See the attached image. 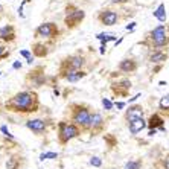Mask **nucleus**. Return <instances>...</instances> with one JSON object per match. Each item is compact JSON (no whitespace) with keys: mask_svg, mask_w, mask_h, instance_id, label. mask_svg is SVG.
<instances>
[{"mask_svg":"<svg viewBox=\"0 0 169 169\" xmlns=\"http://www.w3.org/2000/svg\"><path fill=\"white\" fill-rule=\"evenodd\" d=\"M40 108V99L35 92H19L6 102V110L20 114L37 113Z\"/></svg>","mask_w":169,"mask_h":169,"instance_id":"obj_1","label":"nucleus"},{"mask_svg":"<svg viewBox=\"0 0 169 169\" xmlns=\"http://www.w3.org/2000/svg\"><path fill=\"white\" fill-rule=\"evenodd\" d=\"M67 110L70 113V122L81 128L82 132L90 131V120H92V114H93L90 105H87V104H70Z\"/></svg>","mask_w":169,"mask_h":169,"instance_id":"obj_2","label":"nucleus"},{"mask_svg":"<svg viewBox=\"0 0 169 169\" xmlns=\"http://www.w3.org/2000/svg\"><path fill=\"white\" fill-rule=\"evenodd\" d=\"M81 128L76 127L75 123L72 122H66V120H61L58 122V143L59 145H67L72 139H76L81 134Z\"/></svg>","mask_w":169,"mask_h":169,"instance_id":"obj_3","label":"nucleus"},{"mask_svg":"<svg viewBox=\"0 0 169 169\" xmlns=\"http://www.w3.org/2000/svg\"><path fill=\"white\" fill-rule=\"evenodd\" d=\"M85 64V59L81 55H72V57H67L63 63H61V69H59V76L64 78L67 75V72L70 70H81V67Z\"/></svg>","mask_w":169,"mask_h":169,"instance_id":"obj_4","label":"nucleus"},{"mask_svg":"<svg viewBox=\"0 0 169 169\" xmlns=\"http://www.w3.org/2000/svg\"><path fill=\"white\" fill-rule=\"evenodd\" d=\"M84 17H85V12L82 9H78V8L70 5L67 8V14H66L64 23H66V26L69 29H73L78 24H81V21L84 20Z\"/></svg>","mask_w":169,"mask_h":169,"instance_id":"obj_5","label":"nucleus"},{"mask_svg":"<svg viewBox=\"0 0 169 169\" xmlns=\"http://www.w3.org/2000/svg\"><path fill=\"white\" fill-rule=\"evenodd\" d=\"M59 35V29L55 23H43L35 31L37 38H55Z\"/></svg>","mask_w":169,"mask_h":169,"instance_id":"obj_6","label":"nucleus"},{"mask_svg":"<svg viewBox=\"0 0 169 169\" xmlns=\"http://www.w3.org/2000/svg\"><path fill=\"white\" fill-rule=\"evenodd\" d=\"M107 128V120L104 119V116L99 111H95L92 114V120H90V134L96 136V134H101L104 132Z\"/></svg>","mask_w":169,"mask_h":169,"instance_id":"obj_7","label":"nucleus"},{"mask_svg":"<svg viewBox=\"0 0 169 169\" xmlns=\"http://www.w3.org/2000/svg\"><path fill=\"white\" fill-rule=\"evenodd\" d=\"M151 41H153L154 47H163L168 44V37H166V28L163 24L157 26V28L151 32Z\"/></svg>","mask_w":169,"mask_h":169,"instance_id":"obj_8","label":"nucleus"},{"mask_svg":"<svg viewBox=\"0 0 169 169\" xmlns=\"http://www.w3.org/2000/svg\"><path fill=\"white\" fill-rule=\"evenodd\" d=\"M97 20H99L102 24H105V26H113V24L117 23L119 15L114 11H111V9H105V11H101V14L97 15Z\"/></svg>","mask_w":169,"mask_h":169,"instance_id":"obj_9","label":"nucleus"},{"mask_svg":"<svg viewBox=\"0 0 169 169\" xmlns=\"http://www.w3.org/2000/svg\"><path fill=\"white\" fill-rule=\"evenodd\" d=\"M26 127H28L32 132H35L37 136H40L47 130V120H44V119H32V120L26 122Z\"/></svg>","mask_w":169,"mask_h":169,"instance_id":"obj_10","label":"nucleus"},{"mask_svg":"<svg viewBox=\"0 0 169 169\" xmlns=\"http://www.w3.org/2000/svg\"><path fill=\"white\" fill-rule=\"evenodd\" d=\"M143 107L142 105H130V108L125 111V120L127 122H132L136 119L143 117Z\"/></svg>","mask_w":169,"mask_h":169,"instance_id":"obj_11","label":"nucleus"},{"mask_svg":"<svg viewBox=\"0 0 169 169\" xmlns=\"http://www.w3.org/2000/svg\"><path fill=\"white\" fill-rule=\"evenodd\" d=\"M111 88L117 96H127L128 90L131 88V82L128 81V79H122V81H117L116 84H113Z\"/></svg>","mask_w":169,"mask_h":169,"instance_id":"obj_12","label":"nucleus"},{"mask_svg":"<svg viewBox=\"0 0 169 169\" xmlns=\"http://www.w3.org/2000/svg\"><path fill=\"white\" fill-rule=\"evenodd\" d=\"M146 120L143 117H140V119H136V120H132V122H128V130L132 136H136L137 132H140L142 130H145L146 128Z\"/></svg>","mask_w":169,"mask_h":169,"instance_id":"obj_13","label":"nucleus"},{"mask_svg":"<svg viewBox=\"0 0 169 169\" xmlns=\"http://www.w3.org/2000/svg\"><path fill=\"white\" fill-rule=\"evenodd\" d=\"M136 69H137V63L131 58L122 59L120 64H119V70L123 73H132V72H136Z\"/></svg>","mask_w":169,"mask_h":169,"instance_id":"obj_14","label":"nucleus"},{"mask_svg":"<svg viewBox=\"0 0 169 169\" xmlns=\"http://www.w3.org/2000/svg\"><path fill=\"white\" fill-rule=\"evenodd\" d=\"M0 40H5L6 43L15 40V31H14V28H12L11 24L0 28Z\"/></svg>","mask_w":169,"mask_h":169,"instance_id":"obj_15","label":"nucleus"},{"mask_svg":"<svg viewBox=\"0 0 169 169\" xmlns=\"http://www.w3.org/2000/svg\"><path fill=\"white\" fill-rule=\"evenodd\" d=\"M87 73L84 72V70H70V72H67V75L64 76V79H67L69 82H78L81 78H84Z\"/></svg>","mask_w":169,"mask_h":169,"instance_id":"obj_16","label":"nucleus"},{"mask_svg":"<svg viewBox=\"0 0 169 169\" xmlns=\"http://www.w3.org/2000/svg\"><path fill=\"white\" fill-rule=\"evenodd\" d=\"M32 53L35 57H38V58H43V57H46L49 53V49H47V46H44V44H41V43H35L32 46Z\"/></svg>","mask_w":169,"mask_h":169,"instance_id":"obj_17","label":"nucleus"},{"mask_svg":"<svg viewBox=\"0 0 169 169\" xmlns=\"http://www.w3.org/2000/svg\"><path fill=\"white\" fill-rule=\"evenodd\" d=\"M166 58H168V55H166L165 52H162V50H154L149 55V61H151V63H162V61H165Z\"/></svg>","mask_w":169,"mask_h":169,"instance_id":"obj_18","label":"nucleus"},{"mask_svg":"<svg viewBox=\"0 0 169 169\" xmlns=\"http://www.w3.org/2000/svg\"><path fill=\"white\" fill-rule=\"evenodd\" d=\"M148 125H149L151 128H160V127H163V119L160 117L158 114H154V116H151Z\"/></svg>","mask_w":169,"mask_h":169,"instance_id":"obj_19","label":"nucleus"},{"mask_svg":"<svg viewBox=\"0 0 169 169\" xmlns=\"http://www.w3.org/2000/svg\"><path fill=\"white\" fill-rule=\"evenodd\" d=\"M154 17H155V19H158L160 21H165V20H166V14H165V5H163V3L160 5V6L157 8V9L154 11Z\"/></svg>","mask_w":169,"mask_h":169,"instance_id":"obj_20","label":"nucleus"},{"mask_svg":"<svg viewBox=\"0 0 169 169\" xmlns=\"http://www.w3.org/2000/svg\"><path fill=\"white\" fill-rule=\"evenodd\" d=\"M123 169H142V160H130L125 163Z\"/></svg>","mask_w":169,"mask_h":169,"instance_id":"obj_21","label":"nucleus"},{"mask_svg":"<svg viewBox=\"0 0 169 169\" xmlns=\"http://www.w3.org/2000/svg\"><path fill=\"white\" fill-rule=\"evenodd\" d=\"M97 38H99V40L102 41V44H107L108 41L116 40V37H114L113 34H97Z\"/></svg>","mask_w":169,"mask_h":169,"instance_id":"obj_22","label":"nucleus"},{"mask_svg":"<svg viewBox=\"0 0 169 169\" xmlns=\"http://www.w3.org/2000/svg\"><path fill=\"white\" fill-rule=\"evenodd\" d=\"M160 108L165 111H169V93L160 99Z\"/></svg>","mask_w":169,"mask_h":169,"instance_id":"obj_23","label":"nucleus"},{"mask_svg":"<svg viewBox=\"0 0 169 169\" xmlns=\"http://www.w3.org/2000/svg\"><path fill=\"white\" fill-rule=\"evenodd\" d=\"M53 158H58V153H43V154H40L41 162H44V160H53Z\"/></svg>","mask_w":169,"mask_h":169,"instance_id":"obj_24","label":"nucleus"},{"mask_svg":"<svg viewBox=\"0 0 169 169\" xmlns=\"http://www.w3.org/2000/svg\"><path fill=\"white\" fill-rule=\"evenodd\" d=\"M90 165L95 166V168H101L102 166V160L99 157H92L90 158Z\"/></svg>","mask_w":169,"mask_h":169,"instance_id":"obj_25","label":"nucleus"},{"mask_svg":"<svg viewBox=\"0 0 169 169\" xmlns=\"http://www.w3.org/2000/svg\"><path fill=\"white\" fill-rule=\"evenodd\" d=\"M102 105H104V108L105 110H113V102L111 101H108V99H107V97H102Z\"/></svg>","mask_w":169,"mask_h":169,"instance_id":"obj_26","label":"nucleus"},{"mask_svg":"<svg viewBox=\"0 0 169 169\" xmlns=\"http://www.w3.org/2000/svg\"><path fill=\"white\" fill-rule=\"evenodd\" d=\"M0 131L3 132V136H6V137H9V139H12V140H14V136L11 134V132H9V130H8L5 125H2V127H0Z\"/></svg>","mask_w":169,"mask_h":169,"instance_id":"obj_27","label":"nucleus"},{"mask_svg":"<svg viewBox=\"0 0 169 169\" xmlns=\"http://www.w3.org/2000/svg\"><path fill=\"white\" fill-rule=\"evenodd\" d=\"M20 55H21V57H24L26 59L32 58V55H31V52H29V50H20Z\"/></svg>","mask_w":169,"mask_h":169,"instance_id":"obj_28","label":"nucleus"},{"mask_svg":"<svg viewBox=\"0 0 169 169\" xmlns=\"http://www.w3.org/2000/svg\"><path fill=\"white\" fill-rule=\"evenodd\" d=\"M8 55H9V52H5V47L0 46V59H2V58H6Z\"/></svg>","mask_w":169,"mask_h":169,"instance_id":"obj_29","label":"nucleus"},{"mask_svg":"<svg viewBox=\"0 0 169 169\" xmlns=\"http://www.w3.org/2000/svg\"><path fill=\"white\" fill-rule=\"evenodd\" d=\"M125 105H127L125 102H116V104H114V107H116L117 110H122V108H123V107H125Z\"/></svg>","mask_w":169,"mask_h":169,"instance_id":"obj_30","label":"nucleus"},{"mask_svg":"<svg viewBox=\"0 0 169 169\" xmlns=\"http://www.w3.org/2000/svg\"><path fill=\"white\" fill-rule=\"evenodd\" d=\"M163 165H165V169H169V154L166 155V158H165V162H163Z\"/></svg>","mask_w":169,"mask_h":169,"instance_id":"obj_31","label":"nucleus"},{"mask_svg":"<svg viewBox=\"0 0 169 169\" xmlns=\"http://www.w3.org/2000/svg\"><path fill=\"white\" fill-rule=\"evenodd\" d=\"M12 67H14L15 70H19V69H21V63H19V61H15V63L12 64Z\"/></svg>","mask_w":169,"mask_h":169,"instance_id":"obj_32","label":"nucleus"},{"mask_svg":"<svg viewBox=\"0 0 169 169\" xmlns=\"http://www.w3.org/2000/svg\"><path fill=\"white\" fill-rule=\"evenodd\" d=\"M134 26H136V23H130V24L127 26V29L130 31V29H132V28H134Z\"/></svg>","mask_w":169,"mask_h":169,"instance_id":"obj_33","label":"nucleus"},{"mask_svg":"<svg viewBox=\"0 0 169 169\" xmlns=\"http://www.w3.org/2000/svg\"><path fill=\"white\" fill-rule=\"evenodd\" d=\"M137 97H140V95H136L134 97H131V99H130V102H134V101L137 99Z\"/></svg>","mask_w":169,"mask_h":169,"instance_id":"obj_34","label":"nucleus"},{"mask_svg":"<svg viewBox=\"0 0 169 169\" xmlns=\"http://www.w3.org/2000/svg\"><path fill=\"white\" fill-rule=\"evenodd\" d=\"M122 41H123V38H119V40H117V41H116V46H117V44H120V43H122Z\"/></svg>","mask_w":169,"mask_h":169,"instance_id":"obj_35","label":"nucleus"},{"mask_svg":"<svg viewBox=\"0 0 169 169\" xmlns=\"http://www.w3.org/2000/svg\"><path fill=\"white\" fill-rule=\"evenodd\" d=\"M120 2H123V0H113V3H120Z\"/></svg>","mask_w":169,"mask_h":169,"instance_id":"obj_36","label":"nucleus"}]
</instances>
